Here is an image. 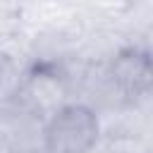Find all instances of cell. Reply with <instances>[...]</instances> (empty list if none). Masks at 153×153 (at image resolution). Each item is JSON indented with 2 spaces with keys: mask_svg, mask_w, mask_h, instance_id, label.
<instances>
[{
  "mask_svg": "<svg viewBox=\"0 0 153 153\" xmlns=\"http://www.w3.org/2000/svg\"><path fill=\"white\" fill-rule=\"evenodd\" d=\"M103 134L100 115L88 103H65L41 124L45 153H91Z\"/></svg>",
  "mask_w": 153,
  "mask_h": 153,
  "instance_id": "1",
  "label": "cell"
},
{
  "mask_svg": "<svg viewBox=\"0 0 153 153\" xmlns=\"http://www.w3.org/2000/svg\"><path fill=\"white\" fill-rule=\"evenodd\" d=\"M69 96V76L67 72L53 60H38L22 74L19 88L14 98L7 103L19 112L43 122L57 108H62Z\"/></svg>",
  "mask_w": 153,
  "mask_h": 153,
  "instance_id": "2",
  "label": "cell"
},
{
  "mask_svg": "<svg viewBox=\"0 0 153 153\" xmlns=\"http://www.w3.org/2000/svg\"><path fill=\"white\" fill-rule=\"evenodd\" d=\"M105 72H108V79H110L112 88L122 98L134 100V98H143L151 91L153 62H151L148 50H143V48H136V45L120 48L108 60Z\"/></svg>",
  "mask_w": 153,
  "mask_h": 153,
  "instance_id": "3",
  "label": "cell"
},
{
  "mask_svg": "<svg viewBox=\"0 0 153 153\" xmlns=\"http://www.w3.org/2000/svg\"><path fill=\"white\" fill-rule=\"evenodd\" d=\"M22 74L24 72L19 69L14 57L0 50V108L7 105L14 98V93L19 88V81H22Z\"/></svg>",
  "mask_w": 153,
  "mask_h": 153,
  "instance_id": "4",
  "label": "cell"
}]
</instances>
